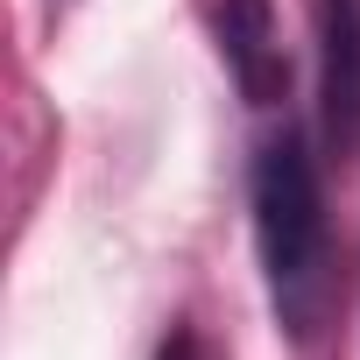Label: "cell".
<instances>
[{
    "label": "cell",
    "mask_w": 360,
    "mask_h": 360,
    "mask_svg": "<svg viewBox=\"0 0 360 360\" xmlns=\"http://www.w3.org/2000/svg\"><path fill=\"white\" fill-rule=\"evenodd\" d=\"M255 248L269 297L290 332H311L325 283H332V226H325V184L297 127H283L255 162Z\"/></svg>",
    "instance_id": "6da1fadb"
},
{
    "label": "cell",
    "mask_w": 360,
    "mask_h": 360,
    "mask_svg": "<svg viewBox=\"0 0 360 360\" xmlns=\"http://www.w3.org/2000/svg\"><path fill=\"white\" fill-rule=\"evenodd\" d=\"M212 29H219V57H226L233 85L248 92V106H276L290 92V57H283L276 8L269 0H219Z\"/></svg>",
    "instance_id": "7a4b0ae2"
},
{
    "label": "cell",
    "mask_w": 360,
    "mask_h": 360,
    "mask_svg": "<svg viewBox=\"0 0 360 360\" xmlns=\"http://www.w3.org/2000/svg\"><path fill=\"white\" fill-rule=\"evenodd\" d=\"M325 127L339 148L360 134V0H325Z\"/></svg>",
    "instance_id": "3957f363"
},
{
    "label": "cell",
    "mask_w": 360,
    "mask_h": 360,
    "mask_svg": "<svg viewBox=\"0 0 360 360\" xmlns=\"http://www.w3.org/2000/svg\"><path fill=\"white\" fill-rule=\"evenodd\" d=\"M155 360H198V339H191V332H169V339H162V353H155Z\"/></svg>",
    "instance_id": "277c9868"
}]
</instances>
